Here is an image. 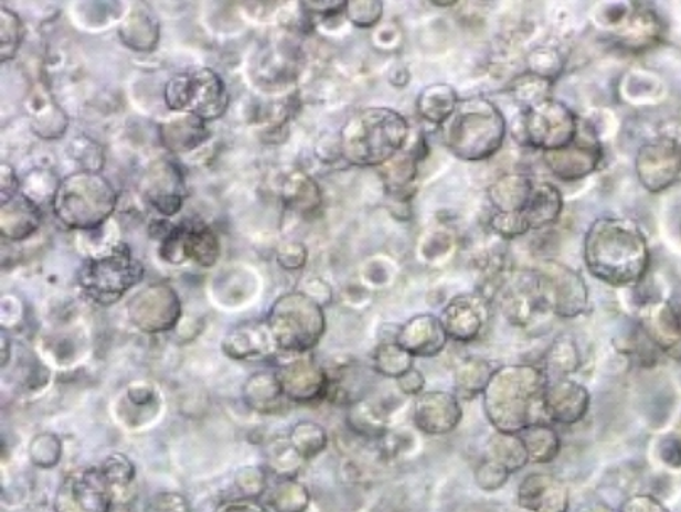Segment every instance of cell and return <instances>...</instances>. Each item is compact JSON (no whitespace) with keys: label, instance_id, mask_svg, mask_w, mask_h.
<instances>
[{"label":"cell","instance_id":"10","mask_svg":"<svg viewBox=\"0 0 681 512\" xmlns=\"http://www.w3.org/2000/svg\"><path fill=\"white\" fill-rule=\"evenodd\" d=\"M539 294L556 316L577 317L589 303V292L577 271L546 262L539 271Z\"/></svg>","mask_w":681,"mask_h":512},{"label":"cell","instance_id":"1","mask_svg":"<svg viewBox=\"0 0 681 512\" xmlns=\"http://www.w3.org/2000/svg\"><path fill=\"white\" fill-rule=\"evenodd\" d=\"M649 252L638 224L625 217H603L585 236V265L614 287L636 285L648 270Z\"/></svg>","mask_w":681,"mask_h":512},{"label":"cell","instance_id":"19","mask_svg":"<svg viewBox=\"0 0 681 512\" xmlns=\"http://www.w3.org/2000/svg\"><path fill=\"white\" fill-rule=\"evenodd\" d=\"M518 504L530 512H568V489L552 473L524 477L518 488Z\"/></svg>","mask_w":681,"mask_h":512},{"label":"cell","instance_id":"25","mask_svg":"<svg viewBox=\"0 0 681 512\" xmlns=\"http://www.w3.org/2000/svg\"><path fill=\"white\" fill-rule=\"evenodd\" d=\"M535 182L526 175H504L489 188V200L498 213H521L529 206Z\"/></svg>","mask_w":681,"mask_h":512},{"label":"cell","instance_id":"39","mask_svg":"<svg viewBox=\"0 0 681 512\" xmlns=\"http://www.w3.org/2000/svg\"><path fill=\"white\" fill-rule=\"evenodd\" d=\"M2 61L12 60L22 43V22L14 12L2 8Z\"/></svg>","mask_w":681,"mask_h":512},{"label":"cell","instance_id":"5","mask_svg":"<svg viewBox=\"0 0 681 512\" xmlns=\"http://www.w3.org/2000/svg\"><path fill=\"white\" fill-rule=\"evenodd\" d=\"M115 207L117 192L97 172L68 175L54 189V214L70 230H98L111 216Z\"/></svg>","mask_w":681,"mask_h":512},{"label":"cell","instance_id":"2","mask_svg":"<svg viewBox=\"0 0 681 512\" xmlns=\"http://www.w3.org/2000/svg\"><path fill=\"white\" fill-rule=\"evenodd\" d=\"M549 377L530 364L494 371L485 392V412L497 431L520 434L543 424Z\"/></svg>","mask_w":681,"mask_h":512},{"label":"cell","instance_id":"21","mask_svg":"<svg viewBox=\"0 0 681 512\" xmlns=\"http://www.w3.org/2000/svg\"><path fill=\"white\" fill-rule=\"evenodd\" d=\"M447 335L443 320L434 316H417L408 320L396 334L398 342L412 356H436L446 348Z\"/></svg>","mask_w":681,"mask_h":512},{"label":"cell","instance_id":"32","mask_svg":"<svg viewBox=\"0 0 681 512\" xmlns=\"http://www.w3.org/2000/svg\"><path fill=\"white\" fill-rule=\"evenodd\" d=\"M661 34V22L653 11L645 6H635V11L628 15V25L623 28V40L629 46L646 47L657 43Z\"/></svg>","mask_w":681,"mask_h":512},{"label":"cell","instance_id":"38","mask_svg":"<svg viewBox=\"0 0 681 512\" xmlns=\"http://www.w3.org/2000/svg\"><path fill=\"white\" fill-rule=\"evenodd\" d=\"M415 178V160L411 156H396L385 164V184L390 191H402Z\"/></svg>","mask_w":681,"mask_h":512},{"label":"cell","instance_id":"51","mask_svg":"<svg viewBox=\"0 0 681 512\" xmlns=\"http://www.w3.org/2000/svg\"><path fill=\"white\" fill-rule=\"evenodd\" d=\"M680 437H681V435H680Z\"/></svg>","mask_w":681,"mask_h":512},{"label":"cell","instance_id":"48","mask_svg":"<svg viewBox=\"0 0 681 512\" xmlns=\"http://www.w3.org/2000/svg\"><path fill=\"white\" fill-rule=\"evenodd\" d=\"M425 386V377L421 371L411 370L404 376L398 377V388L405 395H421Z\"/></svg>","mask_w":681,"mask_h":512},{"label":"cell","instance_id":"31","mask_svg":"<svg viewBox=\"0 0 681 512\" xmlns=\"http://www.w3.org/2000/svg\"><path fill=\"white\" fill-rule=\"evenodd\" d=\"M530 462L550 463L561 454V437L552 427L545 424L532 425L520 431Z\"/></svg>","mask_w":681,"mask_h":512},{"label":"cell","instance_id":"7","mask_svg":"<svg viewBox=\"0 0 681 512\" xmlns=\"http://www.w3.org/2000/svg\"><path fill=\"white\" fill-rule=\"evenodd\" d=\"M143 278V265L124 243L104 255L92 256L79 268L78 284L88 299L111 306Z\"/></svg>","mask_w":681,"mask_h":512},{"label":"cell","instance_id":"27","mask_svg":"<svg viewBox=\"0 0 681 512\" xmlns=\"http://www.w3.org/2000/svg\"><path fill=\"white\" fill-rule=\"evenodd\" d=\"M521 213L529 220L530 228L539 230L546 224L555 223L562 213V196L555 185L549 182H539L533 188L529 206Z\"/></svg>","mask_w":681,"mask_h":512},{"label":"cell","instance_id":"36","mask_svg":"<svg viewBox=\"0 0 681 512\" xmlns=\"http://www.w3.org/2000/svg\"><path fill=\"white\" fill-rule=\"evenodd\" d=\"M545 363L550 371L562 376L574 373L581 364L577 345L568 338L556 339L546 352Z\"/></svg>","mask_w":681,"mask_h":512},{"label":"cell","instance_id":"18","mask_svg":"<svg viewBox=\"0 0 681 512\" xmlns=\"http://www.w3.org/2000/svg\"><path fill=\"white\" fill-rule=\"evenodd\" d=\"M589 392L567 377L550 383L545 393V418L553 424L574 425L589 412Z\"/></svg>","mask_w":681,"mask_h":512},{"label":"cell","instance_id":"28","mask_svg":"<svg viewBox=\"0 0 681 512\" xmlns=\"http://www.w3.org/2000/svg\"><path fill=\"white\" fill-rule=\"evenodd\" d=\"M646 332L655 344L664 351L677 348L681 341V322L668 303H658L649 310L645 320Z\"/></svg>","mask_w":681,"mask_h":512},{"label":"cell","instance_id":"33","mask_svg":"<svg viewBox=\"0 0 681 512\" xmlns=\"http://www.w3.org/2000/svg\"><path fill=\"white\" fill-rule=\"evenodd\" d=\"M494 370L482 360H466L456 370V392L462 398L471 399L481 395L488 388Z\"/></svg>","mask_w":681,"mask_h":512},{"label":"cell","instance_id":"8","mask_svg":"<svg viewBox=\"0 0 681 512\" xmlns=\"http://www.w3.org/2000/svg\"><path fill=\"white\" fill-rule=\"evenodd\" d=\"M164 96L172 111L193 115L203 121L222 117L228 108L225 83L210 68H191L172 76Z\"/></svg>","mask_w":681,"mask_h":512},{"label":"cell","instance_id":"50","mask_svg":"<svg viewBox=\"0 0 681 512\" xmlns=\"http://www.w3.org/2000/svg\"><path fill=\"white\" fill-rule=\"evenodd\" d=\"M577 512H616L610 505L604 504V502H585L581 508L577 509Z\"/></svg>","mask_w":681,"mask_h":512},{"label":"cell","instance_id":"41","mask_svg":"<svg viewBox=\"0 0 681 512\" xmlns=\"http://www.w3.org/2000/svg\"><path fill=\"white\" fill-rule=\"evenodd\" d=\"M550 79L542 78V76L532 75L521 76L517 83V96L521 102H526L529 108L533 105L542 104V102L549 100L546 93H549Z\"/></svg>","mask_w":681,"mask_h":512},{"label":"cell","instance_id":"23","mask_svg":"<svg viewBox=\"0 0 681 512\" xmlns=\"http://www.w3.org/2000/svg\"><path fill=\"white\" fill-rule=\"evenodd\" d=\"M272 348L277 349V344H275L270 329L267 324H257V322L233 329L223 344L226 354L235 360L262 356V354L265 356L268 352H274Z\"/></svg>","mask_w":681,"mask_h":512},{"label":"cell","instance_id":"15","mask_svg":"<svg viewBox=\"0 0 681 512\" xmlns=\"http://www.w3.org/2000/svg\"><path fill=\"white\" fill-rule=\"evenodd\" d=\"M636 169L639 181L648 191H663L681 174V147L668 139L648 143L639 150Z\"/></svg>","mask_w":681,"mask_h":512},{"label":"cell","instance_id":"49","mask_svg":"<svg viewBox=\"0 0 681 512\" xmlns=\"http://www.w3.org/2000/svg\"><path fill=\"white\" fill-rule=\"evenodd\" d=\"M216 512H267V509L255 499L246 498L225 502V504L220 505Z\"/></svg>","mask_w":681,"mask_h":512},{"label":"cell","instance_id":"37","mask_svg":"<svg viewBox=\"0 0 681 512\" xmlns=\"http://www.w3.org/2000/svg\"><path fill=\"white\" fill-rule=\"evenodd\" d=\"M246 399L255 408L267 409L268 406L277 402L278 396L283 395V386L278 383L277 376H267V374H258L254 380L246 384Z\"/></svg>","mask_w":681,"mask_h":512},{"label":"cell","instance_id":"11","mask_svg":"<svg viewBox=\"0 0 681 512\" xmlns=\"http://www.w3.org/2000/svg\"><path fill=\"white\" fill-rule=\"evenodd\" d=\"M111 486L102 469L66 477L56 494V512H110Z\"/></svg>","mask_w":681,"mask_h":512},{"label":"cell","instance_id":"29","mask_svg":"<svg viewBox=\"0 0 681 512\" xmlns=\"http://www.w3.org/2000/svg\"><path fill=\"white\" fill-rule=\"evenodd\" d=\"M486 459L500 463L510 473L518 472L530 463L529 452L520 434H503V431H494L489 438Z\"/></svg>","mask_w":681,"mask_h":512},{"label":"cell","instance_id":"30","mask_svg":"<svg viewBox=\"0 0 681 512\" xmlns=\"http://www.w3.org/2000/svg\"><path fill=\"white\" fill-rule=\"evenodd\" d=\"M459 98L449 85H432L418 96L417 108L422 118L432 124L443 125L456 110Z\"/></svg>","mask_w":681,"mask_h":512},{"label":"cell","instance_id":"20","mask_svg":"<svg viewBox=\"0 0 681 512\" xmlns=\"http://www.w3.org/2000/svg\"><path fill=\"white\" fill-rule=\"evenodd\" d=\"M488 316V306L481 297L459 296L446 307L440 320L449 338L466 342L478 338Z\"/></svg>","mask_w":681,"mask_h":512},{"label":"cell","instance_id":"45","mask_svg":"<svg viewBox=\"0 0 681 512\" xmlns=\"http://www.w3.org/2000/svg\"><path fill=\"white\" fill-rule=\"evenodd\" d=\"M347 14L358 28H371L382 18L383 6L380 2H351L347 6Z\"/></svg>","mask_w":681,"mask_h":512},{"label":"cell","instance_id":"13","mask_svg":"<svg viewBox=\"0 0 681 512\" xmlns=\"http://www.w3.org/2000/svg\"><path fill=\"white\" fill-rule=\"evenodd\" d=\"M129 317L140 331H169L181 317V302L168 285H150L129 303Z\"/></svg>","mask_w":681,"mask_h":512},{"label":"cell","instance_id":"44","mask_svg":"<svg viewBox=\"0 0 681 512\" xmlns=\"http://www.w3.org/2000/svg\"><path fill=\"white\" fill-rule=\"evenodd\" d=\"M492 228L508 238L529 233L530 223L523 213H497L491 220Z\"/></svg>","mask_w":681,"mask_h":512},{"label":"cell","instance_id":"17","mask_svg":"<svg viewBox=\"0 0 681 512\" xmlns=\"http://www.w3.org/2000/svg\"><path fill=\"white\" fill-rule=\"evenodd\" d=\"M277 377L284 395L289 396L292 402H315L328 396V373L309 358L284 364Z\"/></svg>","mask_w":681,"mask_h":512},{"label":"cell","instance_id":"14","mask_svg":"<svg viewBox=\"0 0 681 512\" xmlns=\"http://www.w3.org/2000/svg\"><path fill=\"white\" fill-rule=\"evenodd\" d=\"M603 159V147L597 142L596 136L585 132V128L578 127L577 136L561 150L545 152V164L556 178L565 181L585 178L596 171Z\"/></svg>","mask_w":681,"mask_h":512},{"label":"cell","instance_id":"9","mask_svg":"<svg viewBox=\"0 0 681 512\" xmlns=\"http://www.w3.org/2000/svg\"><path fill=\"white\" fill-rule=\"evenodd\" d=\"M578 124L571 108L561 102L545 100L526 108L523 121L524 139L535 149L552 152L567 147L577 136Z\"/></svg>","mask_w":681,"mask_h":512},{"label":"cell","instance_id":"24","mask_svg":"<svg viewBox=\"0 0 681 512\" xmlns=\"http://www.w3.org/2000/svg\"><path fill=\"white\" fill-rule=\"evenodd\" d=\"M40 221L41 213L36 203L21 192L2 203V235L6 238L14 242L28 238L36 232Z\"/></svg>","mask_w":681,"mask_h":512},{"label":"cell","instance_id":"12","mask_svg":"<svg viewBox=\"0 0 681 512\" xmlns=\"http://www.w3.org/2000/svg\"><path fill=\"white\" fill-rule=\"evenodd\" d=\"M161 256L171 264L194 260L201 267H211L220 256V243L206 224L184 223L171 228L162 243Z\"/></svg>","mask_w":681,"mask_h":512},{"label":"cell","instance_id":"40","mask_svg":"<svg viewBox=\"0 0 681 512\" xmlns=\"http://www.w3.org/2000/svg\"><path fill=\"white\" fill-rule=\"evenodd\" d=\"M61 450L63 448H61V441L56 435L43 434L34 438L33 445H31V460L38 467L50 469V467L60 462Z\"/></svg>","mask_w":681,"mask_h":512},{"label":"cell","instance_id":"43","mask_svg":"<svg viewBox=\"0 0 681 512\" xmlns=\"http://www.w3.org/2000/svg\"><path fill=\"white\" fill-rule=\"evenodd\" d=\"M508 472L500 463L492 462V460L485 459L479 463L478 470H476V484L482 491H498L503 488L508 482Z\"/></svg>","mask_w":681,"mask_h":512},{"label":"cell","instance_id":"16","mask_svg":"<svg viewBox=\"0 0 681 512\" xmlns=\"http://www.w3.org/2000/svg\"><path fill=\"white\" fill-rule=\"evenodd\" d=\"M462 420V408L456 395L447 392H428L418 395L414 403V424L427 435H447Z\"/></svg>","mask_w":681,"mask_h":512},{"label":"cell","instance_id":"46","mask_svg":"<svg viewBox=\"0 0 681 512\" xmlns=\"http://www.w3.org/2000/svg\"><path fill=\"white\" fill-rule=\"evenodd\" d=\"M146 512H190V505L182 495L162 492L150 499Z\"/></svg>","mask_w":681,"mask_h":512},{"label":"cell","instance_id":"47","mask_svg":"<svg viewBox=\"0 0 681 512\" xmlns=\"http://www.w3.org/2000/svg\"><path fill=\"white\" fill-rule=\"evenodd\" d=\"M621 512H670L651 495H636L623 505Z\"/></svg>","mask_w":681,"mask_h":512},{"label":"cell","instance_id":"42","mask_svg":"<svg viewBox=\"0 0 681 512\" xmlns=\"http://www.w3.org/2000/svg\"><path fill=\"white\" fill-rule=\"evenodd\" d=\"M102 472L107 477L108 484L114 488H126L130 484V480L136 476L132 462L127 457L115 454V456L107 457L104 463L100 466Z\"/></svg>","mask_w":681,"mask_h":512},{"label":"cell","instance_id":"22","mask_svg":"<svg viewBox=\"0 0 681 512\" xmlns=\"http://www.w3.org/2000/svg\"><path fill=\"white\" fill-rule=\"evenodd\" d=\"M182 182L178 168L172 164H164L156 168V174L150 175L147 184V200L150 206L158 211L162 216H172L182 206Z\"/></svg>","mask_w":681,"mask_h":512},{"label":"cell","instance_id":"34","mask_svg":"<svg viewBox=\"0 0 681 512\" xmlns=\"http://www.w3.org/2000/svg\"><path fill=\"white\" fill-rule=\"evenodd\" d=\"M373 363H375V370L380 374L386 377H396V380L414 370V366H412L414 356L396 341L380 345L376 349L375 356H373Z\"/></svg>","mask_w":681,"mask_h":512},{"label":"cell","instance_id":"35","mask_svg":"<svg viewBox=\"0 0 681 512\" xmlns=\"http://www.w3.org/2000/svg\"><path fill=\"white\" fill-rule=\"evenodd\" d=\"M290 441H292L294 450L299 454V457L309 460L324 450L326 444H328V435H326L324 428L319 427V425L304 422V424L294 428Z\"/></svg>","mask_w":681,"mask_h":512},{"label":"cell","instance_id":"26","mask_svg":"<svg viewBox=\"0 0 681 512\" xmlns=\"http://www.w3.org/2000/svg\"><path fill=\"white\" fill-rule=\"evenodd\" d=\"M210 137L206 124L193 115H184L181 118L169 120L162 125L161 140L169 150L185 152L194 149Z\"/></svg>","mask_w":681,"mask_h":512},{"label":"cell","instance_id":"4","mask_svg":"<svg viewBox=\"0 0 681 512\" xmlns=\"http://www.w3.org/2000/svg\"><path fill=\"white\" fill-rule=\"evenodd\" d=\"M440 130L444 143L454 156L478 162L494 156L503 146L507 121L497 105L475 96L459 100Z\"/></svg>","mask_w":681,"mask_h":512},{"label":"cell","instance_id":"3","mask_svg":"<svg viewBox=\"0 0 681 512\" xmlns=\"http://www.w3.org/2000/svg\"><path fill=\"white\" fill-rule=\"evenodd\" d=\"M408 139V124L390 108H364L348 120L339 149L350 164L385 166Z\"/></svg>","mask_w":681,"mask_h":512},{"label":"cell","instance_id":"6","mask_svg":"<svg viewBox=\"0 0 681 512\" xmlns=\"http://www.w3.org/2000/svg\"><path fill=\"white\" fill-rule=\"evenodd\" d=\"M277 349L292 354L311 351L324 334L326 319L318 300L292 292L272 306L267 319Z\"/></svg>","mask_w":681,"mask_h":512}]
</instances>
